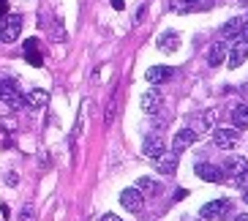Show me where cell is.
Returning <instances> with one entry per match:
<instances>
[{
	"label": "cell",
	"mask_w": 248,
	"mask_h": 221,
	"mask_svg": "<svg viewBox=\"0 0 248 221\" xmlns=\"http://www.w3.org/2000/svg\"><path fill=\"white\" fill-rule=\"evenodd\" d=\"M6 14H8V3H6V0H0V19H3Z\"/></svg>",
	"instance_id": "28"
},
{
	"label": "cell",
	"mask_w": 248,
	"mask_h": 221,
	"mask_svg": "<svg viewBox=\"0 0 248 221\" xmlns=\"http://www.w3.org/2000/svg\"><path fill=\"white\" fill-rule=\"evenodd\" d=\"M164 150H167V145H164V137L161 134H147L145 142H142V153H145V158H150V161H158L161 156H164Z\"/></svg>",
	"instance_id": "5"
},
{
	"label": "cell",
	"mask_w": 248,
	"mask_h": 221,
	"mask_svg": "<svg viewBox=\"0 0 248 221\" xmlns=\"http://www.w3.org/2000/svg\"><path fill=\"white\" fill-rule=\"evenodd\" d=\"M180 47V36L177 33H161L158 36V49L161 52H175Z\"/></svg>",
	"instance_id": "19"
},
{
	"label": "cell",
	"mask_w": 248,
	"mask_h": 221,
	"mask_svg": "<svg viewBox=\"0 0 248 221\" xmlns=\"http://www.w3.org/2000/svg\"><path fill=\"white\" fill-rule=\"evenodd\" d=\"M226 52H229V44H226V41L213 44L210 49H207V63H210V66H221L226 60Z\"/></svg>",
	"instance_id": "14"
},
{
	"label": "cell",
	"mask_w": 248,
	"mask_h": 221,
	"mask_svg": "<svg viewBox=\"0 0 248 221\" xmlns=\"http://www.w3.org/2000/svg\"><path fill=\"white\" fill-rule=\"evenodd\" d=\"M16 221H36V207L25 205L22 210H19V216H16Z\"/></svg>",
	"instance_id": "22"
},
{
	"label": "cell",
	"mask_w": 248,
	"mask_h": 221,
	"mask_svg": "<svg viewBox=\"0 0 248 221\" xmlns=\"http://www.w3.org/2000/svg\"><path fill=\"white\" fill-rule=\"evenodd\" d=\"M123 6H125L123 0H112V8H117V11H120V8H123Z\"/></svg>",
	"instance_id": "29"
},
{
	"label": "cell",
	"mask_w": 248,
	"mask_h": 221,
	"mask_svg": "<svg viewBox=\"0 0 248 221\" xmlns=\"http://www.w3.org/2000/svg\"><path fill=\"white\" fill-rule=\"evenodd\" d=\"M22 16L19 14H6L3 16V22H0V41H6V44H14L16 38L22 36Z\"/></svg>",
	"instance_id": "2"
},
{
	"label": "cell",
	"mask_w": 248,
	"mask_h": 221,
	"mask_svg": "<svg viewBox=\"0 0 248 221\" xmlns=\"http://www.w3.org/2000/svg\"><path fill=\"white\" fill-rule=\"evenodd\" d=\"M169 77H172V68H169V66H150L145 71L147 85H161V82H167Z\"/></svg>",
	"instance_id": "13"
},
{
	"label": "cell",
	"mask_w": 248,
	"mask_h": 221,
	"mask_svg": "<svg viewBox=\"0 0 248 221\" xmlns=\"http://www.w3.org/2000/svg\"><path fill=\"white\" fill-rule=\"evenodd\" d=\"M155 164H158V170L164 172V175H175V170H177V153H175V150H172V153L164 150V156H161Z\"/></svg>",
	"instance_id": "17"
},
{
	"label": "cell",
	"mask_w": 248,
	"mask_h": 221,
	"mask_svg": "<svg viewBox=\"0 0 248 221\" xmlns=\"http://www.w3.org/2000/svg\"><path fill=\"white\" fill-rule=\"evenodd\" d=\"M232 210V199H226V197H221V199H213V202H207V205H202V210H199V216H202L204 221H218V219H224L226 213Z\"/></svg>",
	"instance_id": "4"
},
{
	"label": "cell",
	"mask_w": 248,
	"mask_h": 221,
	"mask_svg": "<svg viewBox=\"0 0 248 221\" xmlns=\"http://www.w3.org/2000/svg\"><path fill=\"white\" fill-rule=\"evenodd\" d=\"M243 199H246V202H248V189H246V197H243Z\"/></svg>",
	"instance_id": "31"
},
{
	"label": "cell",
	"mask_w": 248,
	"mask_h": 221,
	"mask_svg": "<svg viewBox=\"0 0 248 221\" xmlns=\"http://www.w3.org/2000/svg\"><path fill=\"white\" fill-rule=\"evenodd\" d=\"M237 3H248V0H237Z\"/></svg>",
	"instance_id": "32"
},
{
	"label": "cell",
	"mask_w": 248,
	"mask_h": 221,
	"mask_svg": "<svg viewBox=\"0 0 248 221\" xmlns=\"http://www.w3.org/2000/svg\"><path fill=\"white\" fill-rule=\"evenodd\" d=\"M248 58V33L232 38V49L226 52V60H229V68H240Z\"/></svg>",
	"instance_id": "3"
},
{
	"label": "cell",
	"mask_w": 248,
	"mask_h": 221,
	"mask_svg": "<svg viewBox=\"0 0 248 221\" xmlns=\"http://www.w3.org/2000/svg\"><path fill=\"white\" fill-rule=\"evenodd\" d=\"M167 8L172 14H188V11H199L202 3H199V0H169Z\"/></svg>",
	"instance_id": "15"
},
{
	"label": "cell",
	"mask_w": 248,
	"mask_h": 221,
	"mask_svg": "<svg viewBox=\"0 0 248 221\" xmlns=\"http://www.w3.org/2000/svg\"><path fill=\"white\" fill-rule=\"evenodd\" d=\"M115 112H117V96L109 101V107H107V115H104V120H107V123H112V120H115Z\"/></svg>",
	"instance_id": "24"
},
{
	"label": "cell",
	"mask_w": 248,
	"mask_h": 221,
	"mask_svg": "<svg viewBox=\"0 0 248 221\" xmlns=\"http://www.w3.org/2000/svg\"><path fill=\"white\" fill-rule=\"evenodd\" d=\"M232 221H248V213H243V216H234Z\"/></svg>",
	"instance_id": "30"
},
{
	"label": "cell",
	"mask_w": 248,
	"mask_h": 221,
	"mask_svg": "<svg viewBox=\"0 0 248 221\" xmlns=\"http://www.w3.org/2000/svg\"><path fill=\"white\" fill-rule=\"evenodd\" d=\"M101 221H123V219H120V216H115V213H104Z\"/></svg>",
	"instance_id": "26"
},
{
	"label": "cell",
	"mask_w": 248,
	"mask_h": 221,
	"mask_svg": "<svg viewBox=\"0 0 248 221\" xmlns=\"http://www.w3.org/2000/svg\"><path fill=\"white\" fill-rule=\"evenodd\" d=\"M199 123H202L204 128H213V126H216V112H213V110L202 112V115H199Z\"/></svg>",
	"instance_id": "23"
},
{
	"label": "cell",
	"mask_w": 248,
	"mask_h": 221,
	"mask_svg": "<svg viewBox=\"0 0 248 221\" xmlns=\"http://www.w3.org/2000/svg\"><path fill=\"white\" fill-rule=\"evenodd\" d=\"M0 101L8 104L11 110H22L25 107V96L19 93L14 79H8V77H0Z\"/></svg>",
	"instance_id": "1"
},
{
	"label": "cell",
	"mask_w": 248,
	"mask_h": 221,
	"mask_svg": "<svg viewBox=\"0 0 248 221\" xmlns=\"http://www.w3.org/2000/svg\"><path fill=\"white\" fill-rule=\"evenodd\" d=\"M243 25H246V22H243L240 16H232V19H226V25H221V36H224V38L240 36V33H243Z\"/></svg>",
	"instance_id": "18"
},
{
	"label": "cell",
	"mask_w": 248,
	"mask_h": 221,
	"mask_svg": "<svg viewBox=\"0 0 248 221\" xmlns=\"http://www.w3.org/2000/svg\"><path fill=\"white\" fill-rule=\"evenodd\" d=\"M197 137L199 134L194 131V128H180V131L172 137V150H175V153H183L186 147H191L194 142H197Z\"/></svg>",
	"instance_id": "10"
},
{
	"label": "cell",
	"mask_w": 248,
	"mask_h": 221,
	"mask_svg": "<svg viewBox=\"0 0 248 221\" xmlns=\"http://www.w3.org/2000/svg\"><path fill=\"white\" fill-rule=\"evenodd\" d=\"M46 104H49V93L41 90V88H33L28 96H25V107H28V110H44Z\"/></svg>",
	"instance_id": "11"
},
{
	"label": "cell",
	"mask_w": 248,
	"mask_h": 221,
	"mask_svg": "<svg viewBox=\"0 0 248 221\" xmlns=\"http://www.w3.org/2000/svg\"><path fill=\"white\" fill-rule=\"evenodd\" d=\"M137 189L142 194H155L158 191V183H155V180H150V177H139L137 180Z\"/></svg>",
	"instance_id": "21"
},
{
	"label": "cell",
	"mask_w": 248,
	"mask_h": 221,
	"mask_svg": "<svg viewBox=\"0 0 248 221\" xmlns=\"http://www.w3.org/2000/svg\"><path fill=\"white\" fill-rule=\"evenodd\" d=\"M232 123H234L237 131L248 128V104H237V107H232Z\"/></svg>",
	"instance_id": "16"
},
{
	"label": "cell",
	"mask_w": 248,
	"mask_h": 221,
	"mask_svg": "<svg viewBox=\"0 0 248 221\" xmlns=\"http://www.w3.org/2000/svg\"><path fill=\"white\" fill-rule=\"evenodd\" d=\"M246 93H248V90H246Z\"/></svg>",
	"instance_id": "33"
},
{
	"label": "cell",
	"mask_w": 248,
	"mask_h": 221,
	"mask_svg": "<svg viewBox=\"0 0 248 221\" xmlns=\"http://www.w3.org/2000/svg\"><path fill=\"white\" fill-rule=\"evenodd\" d=\"M232 180H234V186H240V189H248V170L243 172V175L232 177Z\"/></svg>",
	"instance_id": "25"
},
{
	"label": "cell",
	"mask_w": 248,
	"mask_h": 221,
	"mask_svg": "<svg viewBox=\"0 0 248 221\" xmlns=\"http://www.w3.org/2000/svg\"><path fill=\"white\" fill-rule=\"evenodd\" d=\"M237 140H240L237 128H213V142H216V147L229 150V147L237 145Z\"/></svg>",
	"instance_id": "9"
},
{
	"label": "cell",
	"mask_w": 248,
	"mask_h": 221,
	"mask_svg": "<svg viewBox=\"0 0 248 221\" xmlns=\"http://www.w3.org/2000/svg\"><path fill=\"white\" fill-rule=\"evenodd\" d=\"M16 180H19V177H16L14 172H8V175H6V183L8 186H16Z\"/></svg>",
	"instance_id": "27"
},
{
	"label": "cell",
	"mask_w": 248,
	"mask_h": 221,
	"mask_svg": "<svg viewBox=\"0 0 248 221\" xmlns=\"http://www.w3.org/2000/svg\"><path fill=\"white\" fill-rule=\"evenodd\" d=\"M36 38H28V41H25V58H28V63L30 66H41V63H44V60H41V55H38V49H36Z\"/></svg>",
	"instance_id": "20"
},
{
	"label": "cell",
	"mask_w": 248,
	"mask_h": 221,
	"mask_svg": "<svg viewBox=\"0 0 248 221\" xmlns=\"http://www.w3.org/2000/svg\"><path fill=\"white\" fill-rule=\"evenodd\" d=\"M194 172L202 177L204 183H224V170H221V167H216V164L199 161L197 167H194Z\"/></svg>",
	"instance_id": "8"
},
{
	"label": "cell",
	"mask_w": 248,
	"mask_h": 221,
	"mask_svg": "<svg viewBox=\"0 0 248 221\" xmlns=\"http://www.w3.org/2000/svg\"><path fill=\"white\" fill-rule=\"evenodd\" d=\"M120 205H123L128 213H139V210L145 207V194L139 191L137 186H131V189H123V194H120Z\"/></svg>",
	"instance_id": "6"
},
{
	"label": "cell",
	"mask_w": 248,
	"mask_h": 221,
	"mask_svg": "<svg viewBox=\"0 0 248 221\" xmlns=\"http://www.w3.org/2000/svg\"><path fill=\"white\" fill-rule=\"evenodd\" d=\"M246 170H248V158H243V156H229V158L224 161V175L237 177V175H243Z\"/></svg>",
	"instance_id": "12"
},
{
	"label": "cell",
	"mask_w": 248,
	"mask_h": 221,
	"mask_svg": "<svg viewBox=\"0 0 248 221\" xmlns=\"http://www.w3.org/2000/svg\"><path fill=\"white\" fill-rule=\"evenodd\" d=\"M161 101H164V96H161V90H158V85H150V90H145L142 93V112L145 115H155V112L161 110Z\"/></svg>",
	"instance_id": "7"
}]
</instances>
